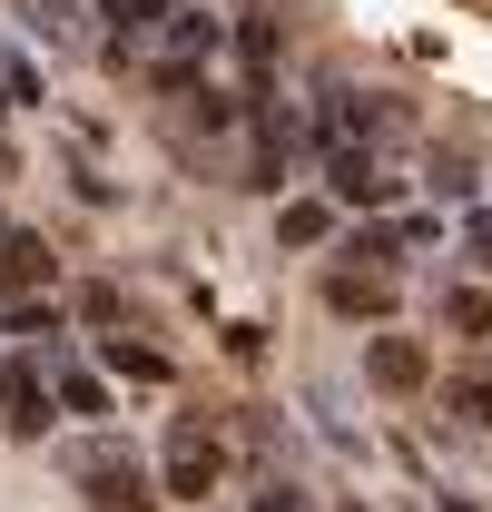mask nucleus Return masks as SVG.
Instances as JSON below:
<instances>
[{
    "label": "nucleus",
    "mask_w": 492,
    "mask_h": 512,
    "mask_svg": "<svg viewBox=\"0 0 492 512\" xmlns=\"http://www.w3.org/2000/svg\"><path fill=\"white\" fill-rule=\"evenodd\" d=\"M69 473L89 483V503H99V512H148V473H138V453H128V444H79V453H69Z\"/></svg>",
    "instance_id": "obj_1"
},
{
    "label": "nucleus",
    "mask_w": 492,
    "mask_h": 512,
    "mask_svg": "<svg viewBox=\"0 0 492 512\" xmlns=\"http://www.w3.org/2000/svg\"><path fill=\"white\" fill-rule=\"evenodd\" d=\"M217 463H227L217 434L178 424V434H168V503H207V493H217Z\"/></svg>",
    "instance_id": "obj_2"
},
{
    "label": "nucleus",
    "mask_w": 492,
    "mask_h": 512,
    "mask_svg": "<svg viewBox=\"0 0 492 512\" xmlns=\"http://www.w3.org/2000/svg\"><path fill=\"white\" fill-rule=\"evenodd\" d=\"M0 424H10L20 444H40V434H50V375H40L30 355H20V365L0 375Z\"/></svg>",
    "instance_id": "obj_3"
},
{
    "label": "nucleus",
    "mask_w": 492,
    "mask_h": 512,
    "mask_svg": "<svg viewBox=\"0 0 492 512\" xmlns=\"http://www.w3.org/2000/svg\"><path fill=\"white\" fill-rule=\"evenodd\" d=\"M325 188H335V207H384L394 178L374 168V148H325Z\"/></svg>",
    "instance_id": "obj_4"
},
{
    "label": "nucleus",
    "mask_w": 492,
    "mask_h": 512,
    "mask_svg": "<svg viewBox=\"0 0 492 512\" xmlns=\"http://www.w3.org/2000/svg\"><path fill=\"white\" fill-rule=\"evenodd\" d=\"M365 375L384 384V394H424L433 355H424V345H414V335H374V345H365Z\"/></svg>",
    "instance_id": "obj_5"
},
{
    "label": "nucleus",
    "mask_w": 492,
    "mask_h": 512,
    "mask_svg": "<svg viewBox=\"0 0 492 512\" xmlns=\"http://www.w3.org/2000/svg\"><path fill=\"white\" fill-rule=\"evenodd\" d=\"M325 306H335V316H394V276H384V266H374V276L345 266V276H325Z\"/></svg>",
    "instance_id": "obj_6"
},
{
    "label": "nucleus",
    "mask_w": 492,
    "mask_h": 512,
    "mask_svg": "<svg viewBox=\"0 0 492 512\" xmlns=\"http://www.w3.org/2000/svg\"><path fill=\"white\" fill-rule=\"evenodd\" d=\"M0 286H50V247H40L30 227H10V237H0Z\"/></svg>",
    "instance_id": "obj_7"
},
{
    "label": "nucleus",
    "mask_w": 492,
    "mask_h": 512,
    "mask_svg": "<svg viewBox=\"0 0 492 512\" xmlns=\"http://www.w3.org/2000/svg\"><path fill=\"white\" fill-rule=\"evenodd\" d=\"M325 227H335V207H315V197L276 207V237H286V247H325Z\"/></svg>",
    "instance_id": "obj_8"
},
{
    "label": "nucleus",
    "mask_w": 492,
    "mask_h": 512,
    "mask_svg": "<svg viewBox=\"0 0 492 512\" xmlns=\"http://www.w3.org/2000/svg\"><path fill=\"white\" fill-rule=\"evenodd\" d=\"M99 355H109V365H119L128 384H168V355H148V345H128V335H109Z\"/></svg>",
    "instance_id": "obj_9"
},
{
    "label": "nucleus",
    "mask_w": 492,
    "mask_h": 512,
    "mask_svg": "<svg viewBox=\"0 0 492 512\" xmlns=\"http://www.w3.org/2000/svg\"><path fill=\"white\" fill-rule=\"evenodd\" d=\"M443 325H453V335H492V296L483 286H453V296H443Z\"/></svg>",
    "instance_id": "obj_10"
},
{
    "label": "nucleus",
    "mask_w": 492,
    "mask_h": 512,
    "mask_svg": "<svg viewBox=\"0 0 492 512\" xmlns=\"http://www.w3.org/2000/svg\"><path fill=\"white\" fill-rule=\"evenodd\" d=\"M50 394H60L69 414H109V384H99V375H60Z\"/></svg>",
    "instance_id": "obj_11"
},
{
    "label": "nucleus",
    "mask_w": 492,
    "mask_h": 512,
    "mask_svg": "<svg viewBox=\"0 0 492 512\" xmlns=\"http://www.w3.org/2000/svg\"><path fill=\"white\" fill-rule=\"evenodd\" d=\"M20 10H30V30H50V40L79 30V0H20Z\"/></svg>",
    "instance_id": "obj_12"
},
{
    "label": "nucleus",
    "mask_w": 492,
    "mask_h": 512,
    "mask_svg": "<svg viewBox=\"0 0 492 512\" xmlns=\"http://www.w3.org/2000/svg\"><path fill=\"white\" fill-rule=\"evenodd\" d=\"M453 414L463 424H492V384H453Z\"/></svg>",
    "instance_id": "obj_13"
},
{
    "label": "nucleus",
    "mask_w": 492,
    "mask_h": 512,
    "mask_svg": "<svg viewBox=\"0 0 492 512\" xmlns=\"http://www.w3.org/2000/svg\"><path fill=\"white\" fill-rule=\"evenodd\" d=\"M246 512H306V503H296V493L276 483V493H256V503H246Z\"/></svg>",
    "instance_id": "obj_14"
}]
</instances>
